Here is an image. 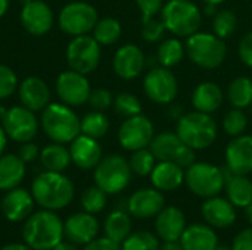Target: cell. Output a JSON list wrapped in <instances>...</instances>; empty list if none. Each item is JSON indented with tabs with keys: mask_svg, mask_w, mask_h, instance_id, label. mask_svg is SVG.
I'll use <instances>...</instances> for the list:
<instances>
[{
	"mask_svg": "<svg viewBox=\"0 0 252 250\" xmlns=\"http://www.w3.org/2000/svg\"><path fill=\"white\" fill-rule=\"evenodd\" d=\"M205 4H216V6H219V4H221V3H224L226 0H202Z\"/></svg>",
	"mask_w": 252,
	"mask_h": 250,
	"instance_id": "cell-59",
	"label": "cell"
},
{
	"mask_svg": "<svg viewBox=\"0 0 252 250\" xmlns=\"http://www.w3.org/2000/svg\"><path fill=\"white\" fill-rule=\"evenodd\" d=\"M201 214L205 220V222L213 228H229L236 221V208L233 203L220 196L208 197L201 206Z\"/></svg>",
	"mask_w": 252,
	"mask_h": 250,
	"instance_id": "cell-20",
	"label": "cell"
},
{
	"mask_svg": "<svg viewBox=\"0 0 252 250\" xmlns=\"http://www.w3.org/2000/svg\"><path fill=\"white\" fill-rule=\"evenodd\" d=\"M40 125L53 143H71L81 134V119L65 103H49L41 111Z\"/></svg>",
	"mask_w": 252,
	"mask_h": 250,
	"instance_id": "cell-3",
	"label": "cell"
},
{
	"mask_svg": "<svg viewBox=\"0 0 252 250\" xmlns=\"http://www.w3.org/2000/svg\"><path fill=\"white\" fill-rule=\"evenodd\" d=\"M195 152L196 150H193L192 147H189V146H186L185 143L180 146V149H179V152H177V155H176V158H174V161L173 162H176L179 167H182L183 169H188L190 165H193L195 162H196V155H195Z\"/></svg>",
	"mask_w": 252,
	"mask_h": 250,
	"instance_id": "cell-48",
	"label": "cell"
},
{
	"mask_svg": "<svg viewBox=\"0 0 252 250\" xmlns=\"http://www.w3.org/2000/svg\"><path fill=\"white\" fill-rule=\"evenodd\" d=\"M245 217H247L248 222L252 225V203H250V205L245 208Z\"/></svg>",
	"mask_w": 252,
	"mask_h": 250,
	"instance_id": "cell-58",
	"label": "cell"
},
{
	"mask_svg": "<svg viewBox=\"0 0 252 250\" xmlns=\"http://www.w3.org/2000/svg\"><path fill=\"white\" fill-rule=\"evenodd\" d=\"M186 55V47L182 43V40H179L177 37H171V38H165L157 52V59L158 63L164 68H173L176 65H179L183 57Z\"/></svg>",
	"mask_w": 252,
	"mask_h": 250,
	"instance_id": "cell-33",
	"label": "cell"
},
{
	"mask_svg": "<svg viewBox=\"0 0 252 250\" xmlns=\"http://www.w3.org/2000/svg\"><path fill=\"white\" fill-rule=\"evenodd\" d=\"M146 66V57L142 49L136 44L121 46L112 59V69L121 80L137 78Z\"/></svg>",
	"mask_w": 252,
	"mask_h": 250,
	"instance_id": "cell-16",
	"label": "cell"
},
{
	"mask_svg": "<svg viewBox=\"0 0 252 250\" xmlns=\"http://www.w3.org/2000/svg\"><path fill=\"white\" fill-rule=\"evenodd\" d=\"M109 119L100 111H92L81 119V134L93 137L96 140L105 137L109 131Z\"/></svg>",
	"mask_w": 252,
	"mask_h": 250,
	"instance_id": "cell-36",
	"label": "cell"
},
{
	"mask_svg": "<svg viewBox=\"0 0 252 250\" xmlns=\"http://www.w3.org/2000/svg\"><path fill=\"white\" fill-rule=\"evenodd\" d=\"M161 19L173 35L188 38L199 31L202 13L192 0H168L162 6Z\"/></svg>",
	"mask_w": 252,
	"mask_h": 250,
	"instance_id": "cell-6",
	"label": "cell"
},
{
	"mask_svg": "<svg viewBox=\"0 0 252 250\" xmlns=\"http://www.w3.org/2000/svg\"><path fill=\"white\" fill-rule=\"evenodd\" d=\"M179 242L183 250H216L219 246V237L214 228L208 224H193L186 227Z\"/></svg>",
	"mask_w": 252,
	"mask_h": 250,
	"instance_id": "cell-26",
	"label": "cell"
},
{
	"mask_svg": "<svg viewBox=\"0 0 252 250\" xmlns=\"http://www.w3.org/2000/svg\"><path fill=\"white\" fill-rule=\"evenodd\" d=\"M18 77L12 68L0 65V100L7 99L18 88Z\"/></svg>",
	"mask_w": 252,
	"mask_h": 250,
	"instance_id": "cell-44",
	"label": "cell"
},
{
	"mask_svg": "<svg viewBox=\"0 0 252 250\" xmlns=\"http://www.w3.org/2000/svg\"><path fill=\"white\" fill-rule=\"evenodd\" d=\"M105 236L117 243H123L131 234V217L124 211H112L103 224Z\"/></svg>",
	"mask_w": 252,
	"mask_h": 250,
	"instance_id": "cell-32",
	"label": "cell"
},
{
	"mask_svg": "<svg viewBox=\"0 0 252 250\" xmlns=\"http://www.w3.org/2000/svg\"><path fill=\"white\" fill-rule=\"evenodd\" d=\"M232 250H252V225L235 237L232 243Z\"/></svg>",
	"mask_w": 252,
	"mask_h": 250,
	"instance_id": "cell-51",
	"label": "cell"
},
{
	"mask_svg": "<svg viewBox=\"0 0 252 250\" xmlns=\"http://www.w3.org/2000/svg\"><path fill=\"white\" fill-rule=\"evenodd\" d=\"M123 34V27L115 18H102L93 28V38L100 46L115 44Z\"/></svg>",
	"mask_w": 252,
	"mask_h": 250,
	"instance_id": "cell-35",
	"label": "cell"
},
{
	"mask_svg": "<svg viewBox=\"0 0 252 250\" xmlns=\"http://www.w3.org/2000/svg\"><path fill=\"white\" fill-rule=\"evenodd\" d=\"M66 62L75 72L92 74L100 62V44L89 34L74 37L66 46Z\"/></svg>",
	"mask_w": 252,
	"mask_h": 250,
	"instance_id": "cell-10",
	"label": "cell"
},
{
	"mask_svg": "<svg viewBox=\"0 0 252 250\" xmlns=\"http://www.w3.org/2000/svg\"><path fill=\"white\" fill-rule=\"evenodd\" d=\"M188 57L202 69H217L227 56L226 41L214 32H195L185 43Z\"/></svg>",
	"mask_w": 252,
	"mask_h": 250,
	"instance_id": "cell-5",
	"label": "cell"
},
{
	"mask_svg": "<svg viewBox=\"0 0 252 250\" xmlns=\"http://www.w3.org/2000/svg\"><path fill=\"white\" fill-rule=\"evenodd\" d=\"M216 250H232V248H227V246H220V245H219V246L216 248Z\"/></svg>",
	"mask_w": 252,
	"mask_h": 250,
	"instance_id": "cell-61",
	"label": "cell"
},
{
	"mask_svg": "<svg viewBox=\"0 0 252 250\" xmlns=\"http://www.w3.org/2000/svg\"><path fill=\"white\" fill-rule=\"evenodd\" d=\"M108 203V194L97 186L87 187L81 194V206L89 214H99Z\"/></svg>",
	"mask_w": 252,
	"mask_h": 250,
	"instance_id": "cell-40",
	"label": "cell"
},
{
	"mask_svg": "<svg viewBox=\"0 0 252 250\" xmlns=\"http://www.w3.org/2000/svg\"><path fill=\"white\" fill-rule=\"evenodd\" d=\"M25 177V162L18 155L0 156V190H12L19 187Z\"/></svg>",
	"mask_w": 252,
	"mask_h": 250,
	"instance_id": "cell-29",
	"label": "cell"
},
{
	"mask_svg": "<svg viewBox=\"0 0 252 250\" xmlns=\"http://www.w3.org/2000/svg\"><path fill=\"white\" fill-rule=\"evenodd\" d=\"M227 99L233 108L247 109L252 105V80L250 77H238L227 87Z\"/></svg>",
	"mask_w": 252,
	"mask_h": 250,
	"instance_id": "cell-34",
	"label": "cell"
},
{
	"mask_svg": "<svg viewBox=\"0 0 252 250\" xmlns=\"http://www.w3.org/2000/svg\"><path fill=\"white\" fill-rule=\"evenodd\" d=\"M99 21L97 10L87 1H71L65 4L59 12V28L72 37L86 35L93 31Z\"/></svg>",
	"mask_w": 252,
	"mask_h": 250,
	"instance_id": "cell-9",
	"label": "cell"
},
{
	"mask_svg": "<svg viewBox=\"0 0 252 250\" xmlns=\"http://www.w3.org/2000/svg\"><path fill=\"white\" fill-rule=\"evenodd\" d=\"M6 112H7V109L4 108V106H0V121L4 118V115H6Z\"/></svg>",
	"mask_w": 252,
	"mask_h": 250,
	"instance_id": "cell-60",
	"label": "cell"
},
{
	"mask_svg": "<svg viewBox=\"0 0 252 250\" xmlns=\"http://www.w3.org/2000/svg\"><path fill=\"white\" fill-rule=\"evenodd\" d=\"M21 22L27 32L40 37L47 34L55 22V15L50 6L43 0H31L22 4Z\"/></svg>",
	"mask_w": 252,
	"mask_h": 250,
	"instance_id": "cell-15",
	"label": "cell"
},
{
	"mask_svg": "<svg viewBox=\"0 0 252 250\" xmlns=\"http://www.w3.org/2000/svg\"><path fill=\"white\" fill-rule=\"evenodd\" d=\"M56 93L62 103L68 106H81L89 102L92 87L87 75L68 69L58 77Z\"/></svg>",
	"mask_w": 252,
	"mask_h": 250,
	"instance_id": "cell-14",
	"label": "cell"
},
{
	"mask_svg": "<svg viewBox=\"0 0 252 250\" xmlns=\"http://www.w3.org/2000/svg\"><path fill=\"white\" fill-rule=\"evenodd\" d=\"M223 90L213 81L199 83L192 93V105L195 111L204 113H214L223 105Z\"/></svg>",
	"mask_w": 252,
	"mask_h": 250,
	"instance_id": "cell-27",
	"label": "cell"
},
{
	"mask_svg": "<svg viewBox=\"0 0 252 250\" xmlns=\"http://www.w3.org/2000/svg\"><path fill=\"white\" fill-rule=\"evenodd\" d=\"M63 237V224L55 211H37L25 220L22 239L32 250H52Z\"/></svg>",
	"mask_w": 252,
	"mask_h": 250,
	"instance_id": "cell-2",
	"label": "cell"
},
{
	"mask_svg": "<svg viewBox=\"0 0 252 250\" xmlns=\"http://www.w3.org/2000/svg\"><path fill=\"white\" fill-rule=\"evenodd\" d=\"M0 250H32L28 245H22V243H10L3 246Z\"/></svg>",
	"mask_w": 252,
	"mask_h": 250,
	"instance_id": "cell-54",
	"label": "cell"
},
{
	"mask_svg": "<svg viewBox=\"0 0 252 250\" xmlns=\"http://www.w3.org/2000/svg\"><path fill=\"white\" fill-rule=\"evenodd\" d=\"M238 53H239L242 63L247 65L248 68H252V31L247 32L241 38L239 46H238Z\"/></svg>",
	"mask_w": 252,
	"mask_h": 250,
	"instance_id": "cell-47",
	"label": "cell"
},
{
	"mask_svg": "<svg viewBox=\"0 0 252 250\" xmlns=\"http://www.w3.org/2000/svg\"><path fill=\"white\" fill-rule=\"evenodd\" d=\"M34 197L32 194L21 187H15L7 190L1 199V212L4 218L10 222H22L25 221L34 209Z\"/></svg>",
	"mask_w": 252,
	"mask_h": 250,
	"instance_id": "cell-21",
	"label": "cell"
},
{
	"mask_svg": "<svg viewBox=\"0 0 252 250\" xmlns=\"http://www.w3.org/2000/svg\"><path fill=\"white\" fill-rule=\"evenodd\" d=\"M165 206L162 192L158 189H139L127 200L128 214L139 220L155 218Z\"/></svg>",
	"mask_w": 252,
	"mask_h": 250,
	"instance_id": "cell-17",
	"label": "cell"
},
{
	"mask_svg": "<svg viewBox=\"0 0 252 250\" xmlns=\"http://www.w3.org/2000/svg\"><path fill=\"white\" fill-rule=\"evenodd\" d=\"M89 103L93 108V111L105 112L108 108L114 105V96L106 88H94L89 96Z\"/></svg>",
	"mask_w": 252,
	"mask_h": 250,
	"instance_id": "cell-45",
	"label": "cell"
},
{
	"mask_svg": "<svg viewBox=\"0 0 252 250\" xmlns=\"http://www.w3.org/2000/svg\"><path fill=\"white\" fill-rule=\"evenodd\" d=\"M31 194L38 206L47 211L66 208L75 194L72 181L62 172L44 171L31 184Z\"/></svg>",
	"mask_w": 252,
	"mask_h": 250,
	"instance_id": "cell-1",
	"label": "cell"
},
{
	"mask_svg": "<svg viewBox=\"0 0 252 250\" xmlns=\"http://www.w3.org/2000/svg\"><path fill=\"white\" fill-rule=\"evenodd\" d=\"M136 4L142 13V21L155 18L164 6V0H136Z\"/></svg>",
	"mask_w": 252,
	"mask_h": 250,
	"instance_id": "cell-46",
	"label": "cell"
},
{
	"mask_svg": "<svg viewBox=\"0 0 252 250\" xmlns=\"http://www.w3.org/2000/svg\"><path fill=\"white\" fill-rule=\"evenodd\" d=\"M159 237L149 231L131 233L123 243L121 250H159Z\"/></svg>",
	"mask_w": 252,
	"mask_h": 250,
	"instance_id": "cell-39",
	"label": "cell"
},
{
	"mask_svg": "<svg viewBox=\"0 0 252 250\" xmlns=\"http://www.w3.org/2000/svg\"><path fill=\"white\" fill-rule=\"evenodd\" d=\"M143 91L148 99L157 105H170L179 93V83L170 68L154 66L143 80Z\"/></svg>",
	"mask_w": 252,
	"mask_h": 250,
	"instance_id": "cell-11",
	"label": "cell"
},
{
	"mask_svg": "<svg viewBox=\"0 0 252 250\" xmlns=\"http://www.w3.org/2000/svg\"><path fill=\"white\" fill-rule=\"evenodd\" d=\"M149 177L159 192H174L185 183V169L173 161H159Z\"/></svg>",
	"mask_w": 252,
	"mask_h": 250,
	"instance_id": "cell-25",
	"label": "cell"
},
{
	"mask_svg": "<svg viewBox=\"0 0 252 250\" xmlns=\"http://www.w3.org/2000/svg\"><path fill=\"white\" fill-rule=\"evenodd\" d=\"M226 175V194L227 199L233 203L235 208H247L252 203V180L247 175L233 174L227 168L224 169Z\"/></svg>",
	"mask_w": 252,
	"mask_h": 250,
	"instance_id": "cell-28",
	"label": "cell"
},
{
	"mask_svg": "<svg viewBox=\"0 0 252 250\" xmlns=\"http://www.w3.org/2000/svg\"><path fill=\"white\" fill-rule=\"evenodd\" d=\"M185 183L195 196L214 197L224 190V169L208 162H195L185 171Z\"/></svg>",
	"mask_w": 252,
	"mask_h": 250,
	"instance_id": "cell-7",
	"label": "cell"
},
{
	"mask_svg": "<svg viewBox=\"0 0 252 250\" xmlns=\"http://www.w3.org/2000/svg\"><path fill=\"white\" fill-rule=\"evenodd\" d=\"M83 250H121V245L114 242V240H111V239H108L105 236V237L94 239L90 243L84 245V249Z\"/></svg>",
	"mask_w": 252,
	"mask_h": 250,
	"instance_id": "cell-50",
	"label": "cell"
},
{
	"mask_svg": "<svg viewBox=\"0 0 252 250\" xmlns=\"http://www.w3.org/2000/svg\"><path fill=\"white\" fill-rule=\"evenodd\" d=\"M71 162L80 169H94L102 161V147L96 139L80 134L69 144Z\"/></svg>",
	"mask_w": 252,
	"mask_h": 250,
	"instance_id": "cell-22",
	"label": "cell"
},
{
	"mask_svg": "<svg viewBox=\"0 0 252 250\" xmlns=\"http://www.w3.org/2000/svg\"><path fill=\"white\" fill-rule=\"evenodd\" d=\"M18 96L22 106L32 112L43 111L50 103V91L47 84L38 77H28L18 84Z\"/></svg>",
	"mask_w": 252,
	"mask_h": 250,
	"instance_id": "cell-24",
	"label": "cell"
},
{
	"mask_svg": "<svg viewBox=\"0 0 252 250\" xmlns=\"http://www.w3.org/2000/svg\"><path fill=\"white\" fill-rule=\"evenodd\" d=\"M52 250H78L77 245L71 243V242H61L58 246H55Z\"/></svg>",
	"mask_w": 252,
	"mask_h": 250,
	"instance_id": "cell-55",
	"label": "cell"
},
{
	"mask_svg": "<svg viewBox=\"0 0 252 250\" xmlns=\"http://www.w3.org/2000/svg\"><path fill=\"white\" fill-rule=\"evenodd\" d=\"M224 156L226 168L230 172L241 175L252 174V136L242 134L233 137L226 147Z\"/></svg>",
	"mask_w": 252,
	"mask_h": 250,
	"instance_id": "cell-18",
	"label": "cell"
},
{
	"mask_svg": "<svg viewBox=\"0 0 252 250\" xmlns=\"http://www.w3.org/2000/svg\"><path fill=\"white\" fill-rule=\"evenodd\" d=\"M9 9V0H0V18L7 12Z\"/></svg>",
	"mask_w": 252,
	"mask_h": 250,
	"instance_id": "cell-57",
	"label": "cell"
},
{
	"mask_svg": "<svg viewBox=\"0 0 252 250\" xmlns=\"http://www.w3.org/2000/svg\"><path fill=\"white\" fill-rule=\"evenodd\" d=\"M251 106H252V105H251Z\"/></svg>",
	"mask_w": 252,
	"mask_h": 250,
	"instance_id": "cell-63",
	"label": "cell"
},
{
	"mask_svg": "<svg viewBox=\"0 0 252 250\" xmlns=\"http://www.w3.org/2000/svg\"><path fill=\"white\" fill-rule=\"evenodd\" d=\"M159 250H183V248L180 242H164L159 246Z\"/></svg>",
	"mask_w": 252,
	"mask_h": 250,
	"instance_id": "cell-52",
	"label": "cell"
},
{
	"mask_svg": "<svg viewBox=\"0 0 252 250\" xmlns=\"http://www.w3.org/2000/svg\"><path fill=\"white\" fill-rule=\"evenodd\" d=\"M204 12H205L208 16H214V15L217 13V6H216V4H205Z\"/></svg>",
	"mask_w": 252,
	"mask_h": 250,
	"instance_id": "cell-56",
	"label": "cell"
},
{
	"mask_svg": "<svg viewBox=\"0 0 252 250\" xmlns=\"http://www.w3.org/2000/svg\"><path fill=\"white\" fill-rule=\"evenodd\" d=\"M176 133L179 139L193 150H204L217 140V122L210 113L189 112L177 119Z\"/></svg>",
	"mask_w": 252,
	"mask_h": 250,
	"instance_id": "cell-4",
	"label": "cell"
},
{
	"mask_svg": "<svg viewBox=\"0 0 252 250\" xmlns=\"http://www.w3.org/2000/svg\"><path fill=\"white\" fill-rule=\"evenodd\" d=\"M247 127H248V118L244 109L233 108L223 118V130L230 137H239L245 134Z\"/></svg>",
	"mask_w": 252,
	"mask_h": 250,
	"instance_id": "cell-41",
	"label": "cell"
},
{
	"mask_svg": "<svg viewBox=\"0 0 252 250\" xmlns=\"http://www.w3.org/2000/svg\"><path fill=\"white\" fill-rule=\"evenodd\" d=\"M40 164L44 171L62 172L71 164L69 149L61 143H52L40 150Z\"/></svg>",
	"mask_w": 252,
	"mask_h": 250,
	"instance_id": "cell-31",
	"label": "cell"
},
{
	"mask_svg": "<svg viewBox=\"0 0 252 250\" xmlns=\"http://www.w3.org/2000/svg\"><path fill=\"white\" fill-rule=\"evenodd\" d=\"M99 233V222L93 214L77 212L71 215L63 224V236L74 245H87L96 239Z\"/></svg>",
	"mask_w": 252,
	"mask_h": 250,
	"instance_id": "cell-19",
	"label": "cell"
},
{
	"mask_svg": "<svg viewBox=\"0 0 252 250\" xmlns=\"http://www.w3.org/2000/svg\"><path fill=\"white\" fill-rule=\"evenodd\" d=\"M131 168L121 155H109L102 158L93 172L94 184L106 194H118L126 190L131 181Z\"/></svg>",
	"mask_w": 252,
	"mask_h": 250,
	"instance_id": "cell-8",
	"label": "cell"
},
{
	"mask_svg": "<svg viewBox=\"0 0 252 250\" xmlns=\"http://www.w3.org/2000/svg\"><path fill=\"white\" fill-rule=\"evenodd\" d=\"M114 109L120 116L131 118L142 113V103L131 93H120L114 99Z\"/></svg>",
	"mask_w": 252,
	"mask_h": 250,
	"instance_id": "cell-42",
	"label": "cell"
},
{
	"mask_svg": "<svg viewBox=\"0 0 252 250\" xmlns=\"http://www.w3.org/2000/svg\"><path fill=\"white\" fill-rule=\"evenodd\" d=\"M183 141L179 139L177 133L171 131H162L159 134H155L151 144L149 150L154 153L157 161H174L180 146Z\"/></svg>",
	"mask_w": 252,
	"mask_h": 250,
	"instance_id": "cell-30",
	"label": "cell"
},
{
	"mask_svg": "<svg viewBox=\"0 0 252 250\" xmlns=\"http://www.w3.org/2000/svg\"><path fill=\"white\" fill-rule=\"evenodd\" d=\"M157 162L158 161L154 156V153L149 150V147L131 152V156L128 159L131 172L137 177H149L151 172L154 171Z\"/></svg>",
	"mask_w": 252,
	"mask_h": 250,
	"instance_id": "cell-38",
	"label": "cell"
},
{
	"mask_svg": "<svg viewBox=\"0 0 252 250\" xmlns=\"http://www.w3.org/2000/svg\"><path fill=\"white\" fill-rule=\"evenodd\" d=\"M155 136V128L152 121L145 115H136L126 118L118 130V141L123 149L128 152H136L149 147Z\"/></svg>",
	"mask_w": 252,
	"mask_h": 250,
	"instance_id": "cell-12",
	"label": "cell"
},
{
	"mask_svg": "<svg viewBox=\"0 0 252 250\" xmlns=\"http://www.w3.org/2000/svg\"><path fill=\"white\" fill-rule=\"evenodd\" d=\"M22 1V4H25V3H28V1H31V0H21Z\"/></svg>",
	"mask_w": 252,
	"mask_h": 250,
	"instance_id": "cell-62",
	"label": "cell"
},
{
	"mask_svg": "<svg viewBox=\"0 0 252 250\" xmlns=\"http://www.w3.org/2000/svg\"><path fill=\"white\" fill-rule=\"evenodd\" d=\"M7 134L4 131V128L0 125V156L4 153V149H6V144H7Z\"/></svg>",
	"mask_w": 252,
	"mask_h": 250,
	"instance_id": "cell-53",
	"label": "cell"
},
{
	"mask_svg": "<svg viewBox=\"0 0 252 250\" xmlns=\"http://www.w3.org/2000/svg\"><path fill=\"white\" fill-rule=\"evenodd\" d=\"M238 28V16L233 10L224 9V10H217V13L213 16V32L223 38L227 40L230 38Z\"/></svg>",
	"mask_w": 252,
	"mask_h": 250,
	"instance_id": "cell-37",
	"label": "cell"
},
{
	"mask_svg": "<svg viewBox=\"0 0 252 250\" xmlns=\"http://www.w3.org/2000/svg\"><path fill=\"white\" fill-rule=\"evenodd\" d=\"M165 31H167V28H165L161 18L158 19L155 16V18H149V19L142 21L140 34H142V38L148 43H157V41L162 40Z\"/></svg>",
	"mask_w": 252,
	"mask_h": 250,
	"instance_id": "cell-43",
	"label": "cell"
},
{
	"mask_svg": "<svg viewBox=\"0 0 252 250\" xmlns=\"http://www.w3.org/2000/svg\"><path fill=\"white\" fill-rule=\"evenodd\" d=\"M186 228V217L177 206H164L155 217V231L162 242H179Z\"/></svg>",
	"mask_w": 252,
	"mask_h": 250,
	"instance_id": "cell-23",
	"label": "cell"
},
{
	"mask_svg": "<svg viewBox=\"0 0 252 250\" xmlns=\"http://www.w3.org/2000/svg\"><path fill=\"white\" fill-rule=\"evenodd\" d=\"M1 127L10 140L16 143H27L32 141V139L37 136L38 119L28 108L13 106L7 109L4 118L1 119Z\"/></svg>",
	"mask_w": 252,
	"mask_h": 250,
	"instance_id": "cell-13",
	"label": "cell"
},
{
	"mask_svg": "<svg viewBox=\"0 0 252 250\" xmlns=\"http://www.w3.org/2000/svg\"><path fill=\"white\" fill-rule=\"evenodd\" d=\"M18 156L25 162H34L37 158H40V150L37 147V144H34L32 141H27V143H21V147L18 150Z\"/></svg>",
	"mask_w": 252,
	"mask_h": 250,
	"instance_id": "cell-49",
	"label": "cell"
}]
</instances>
